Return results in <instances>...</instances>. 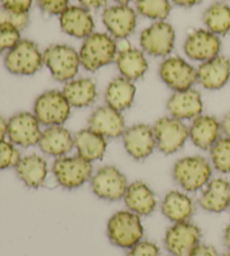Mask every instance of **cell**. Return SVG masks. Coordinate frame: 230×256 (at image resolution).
Listing matches in <instances>:
<instances>
[{"label":"cell","mask_w":230,"mask_h":256,"mask_svg":"<svg viewBox=\"0 0 230 256\" xmlns=\"http://www.w3.org/2000/svg\"><path fill=\"white\" fill-rule=\"evenodd\" d=\"M118 43L107 33H92L84 40L79 51L81 66L89 72H96L116 61Z\"/></svg>","instance_id":"1"},{"label":"cell","mask_w":230,"mask_h":256,"mask_svg":"<svg viewBox=\"0 0 230 256\" xmlns=\"http://www.w3.org/2000/svg\"><path fill=\"white\" fill-rule=\"evenodd\" d=\"M212 176V164L200 155L178 160L173 166V178L186 192H196L209 184Z\"/></svg>","instance_id":"2"},{"label":"cell","mask_w":230,"mask_h":256,"mask_svg":"<svg viewBox=\"0 0 230 256\" xmlns=\"http://www.w3.org/2000/svg\"><path fill=\"white\" fill-rule=\"evenodd\" d=\"M43 60L53 79L63 84L76 79L81 66L79 51L68 44L50 45L43 52Z\"/></svg>","instance_id":"3"},{"label":"cell","mask_w":230,"mask_h":256,"mask_svg":"<svg viewBox=\"0 0 230 256\" xmlns=\"http://www.w3.org/2000/svg\"><path fill=\"white\" fill-rule=\"evenodd\" d=\"M110 242L120 248L130 250L144 236V226L140 216L130 210H120L110 217L107 225Z\"/></svg>","instance_id":"4"},{"label":"cell","mask_w":230,"mask_h":256,"mask_svg":"<svg viewBox=\"0 0 230 256\" xmlns=\"http://www.w3.org/2000/svg\"><path fill=\"white\" fill-rule=\"evenodd\" d=\"M6 70L15 76H33L44 66L43 52L30 40H20L15 46L4 54Z\"/></svg>","instance_id":"5"},{"label":"cell","mask_w":230,"mask_h":256,"mask_svg":"<svg viewBox=\"0 0 230 256\" xmlns=\"http://www.w3.org/2000/svg\"><path fill=\"white\" fill-rule=\"evenodd\" d=\"M52 172L58 184L68 190L80 188L91 180L94 176L92 163L86 161L80 155L55 158Z\"/></svg>","instance_id":"6"},{"label":"cell","mask_w":230,"mask_h":256,"mask_svg":"<svg viewBox=\"0 0 230 256\" xmlns=\"http://www.w3.org/2000/svg\"><path fill=\"white\" fill-rule=\"evenodd\" d=\"M71 109L63 91L48 90L36 98L33 112L40 124L50 127L63 125L70 118Z\"/></svg>","instance_id":"7"},{"label":"cell","mask_w":230,"mask_h":256,"mask_svg":"<svg viewBox=\"0 0 230 256\" xmlns=\"http://www.w3.org/2000/svg\"><path fill=\"white\" fill-rule=\"evenodd\" d=\"M176 30L165 20L154 22L142 32L140 44L144 53L155 58H168L176 46Z\"/></svg>","instance_id":"8"},{"label":"cell","mask_w":230,"mask_h":256,"mask_svg":"<svg viewBox=\"0 0 230 256\" xmlns=\"http://www.w3.org/2000/svg\"><path fill=\"white\" fill-rule=\"evenodd\" d=\"M156 148L165 155L180 150L188 140V126L172 116L162 117L153 126Z\"/></svg>","instance_id":"9"},{"label":"cell","mask_w":230,"mask_h":256,"mask_svg":"<svg viewBox=\"0 0 230 256\" xmlns=\"http://www.w3.org/2000/svg\"><path fill=\"white\" fill-rule=\"evenodd\" d=\"M91 190L98 198L107 201L124 199L128 182L124 173L114 166H101L90 180Z\"/></svg>","instance_id":"10"},{"label":"cell","mask_w":230,"mask_h":256,"mask_svg":"<svg viewBox=\"0 0 230 256\" xmlns=\"http://www.w3.org/2000/svg\"><path fill=\"white\" fill-rule=\"evenodd\" d=\"M160 80L173 91L193 88L196 79V68L180 56H168L160 64Z\"/></svg>","instance_id":"11"},{"label":"cell","mask_w":230,"mask_h":256,"mask_svg":"<svg viewBox=\"0 0 230 256\" xmlns=\"http://www.w3.org/2000/svg\"><path fill=\"white\" fill-rule=\"evenodd\" d=\"M34 112H22L15 114L8 120L7 137L9 142L20 148H32L38 144L42 130Z\"/></svg>","instance_id":"12"},{"label":"cell","mask_w":230,"mask_h":256,"mask_svg":"<svg viewBox=\"0 0 230 256\" xmlns=\"http://www.w3.org/2000/svg\"><path fill=\"white\" fill-rule=\"evenodd\" d=\"M201 230L190 222H176L165 232L164 245L172 256H188L200 244Z\"/></svg>","instance_id":"13"},{"label":"cell","mask_w":230,"mask_h":256,"mask_svg":"<svg viewBox=\"0 0 230 256\" xmlns=\"http://www.w3.org/2000/svg\"><path fill=\"white\" fill-rule=\"evenodd\" d=\"M101 20L108 34L119 40L130 38L137 26L136 10L130 4H117L104 8Z\"/></svg>","instance_id":"14"},{"label":"cell","mask_w":230,"mask_h":256,"mask_svg":"<svg viewBox=\"0 0 230 256\" xmlns=\"http://www.w3.org/2000/svg\"><path fill=\"white\" fill-rule=\"evenodd\" d=\"M183 50L190 60L204 63L220 56L222 40L206 28L196 30L188 35Z\"/></svg>","instance_id":"15"},{"label":"cell","mask_w":230,"mask_h":256,"mask_svg":"<svg viewBox=\"0 0 230 256\" xmlns=\"http://www.w3.org/2000/svg\"><path fill=\"white\" fill-rule=\"evenodd\" d=\"M122 137L126 152L137 161L150 158L156 148L153 127L147 124H136L126 128Z\"/></svg>","instance_id":"16"},{"label":"cell","mask_w":230,"mask_h":256,"mask_svg":"<svg viewBox=\"0 0 230 256\" xmlns=\"http://www.w3.org/2000/svg\"><path fill=\"white\" fill-rule=\"evenodd\" d=\"M88 127L104 138H117L126 130L125 118L122 112L108 104L96 108L88 120Z\"/></svg>","instance_id":"17"},{"label":"cell","mask_w":230,"mask_h":256,"mask_svg":"<svg viewBox=\"0 0 230 256\" xmlns=\"http://www.w3.org/2000/svg\"><path fill=\"white\" fill-rule=\"evenodd\" d=\"M63 33L73 38L84 40L94 33V20L89 9L82 6H68L58 16Z\"/></svg>","instance_id":"18"},{"label":"cell","mask_w":230,"mask_h":256,"mask_svg":"<svg viewBox=\"0 0 230 256\" xmlns=\"http://www.w3.org/2000/svg\"><path fill=\"white\" fill-rule=\"evenodd\" d=\"M170 116L180 120H193L202 115L204 102L201 94L196 89L174 91L166 104Z\"/></svg>","instance_id":"19"},{"label":"cell","mask_w":230,"mask_h":256,"mask_svg":"<svg viewBox=\"0 0 230 256\" xmlns=\"http://www.w3.org/2000/svg\"><path fill=\"white\" fill-rule=\"evenodd\" d=\"M196 79L202 88L214 91L220 90L230 80V58L218 56L211 60L200 63L196 68Z\"/></svg>","instance_id":"20"},{"label":"cell","mask_w":230,"mask_h":256,"mask_svg":"<svg viewBox=\"0 0 230 256\" xmlns=\"http://www.w3.org/2000/svg\"><path fill=\"white\" fill-rule=\"evenodd\" d=\"M222 122L214 116L200 115L188 126V140L198 148L206 150L212 148L222 137Z\"/></svg>","instance_id":"21"},{"label":"cell","mask_w":230,"mask_h":256,"mask_svg":"<svg viewBox=\"0 0 230 256\" xmlns=\"http://www.w3.org/2000/svg\"><path fill=\"white\" fill-rule=\"evenodd\" d=\"M38 145L45 155L58 158L74 148V135L63 125L50 126L42 132Z\"/></svg>","instance_id":"22"},{"label":"cell","mask_w":230,"mask_h":256,"mask_svg":"<svg viewBox=\"0 0 230 256\" xmlns=\"http://www.w3.org/2000/svg\"><path fill=\"white\" fill-rule=\"evenodd\" d=\"M16 174L22 184L32 189L43 186L48 176V161L38 154H30L20 158L15 166Z\"/></svg>","instance_id":"23"},{"label":"cell","mask_w":230,"mask_h":256,"mask_svg":"<svg viewBox=\"0 0 230 256\" xmlns=\"http://www.w3.org/2000/svg\"><path fill=\"white\" fill-rule=\"evenodd\" d=\"M199 204L208 212H226L230 208V182L224 178L210 180L201 192Z\"/></svg>","instance_id":"24"},{"label":"cell","mask_w":230,"mask_h":256,"mask_svg":"<svg viewBox=\"0 0 230 256\" xmlns=\"http://www.w3.org/2000/svg\"><path fill=\"white\" fill-rule=\"evenodd\" d=\"M116 64L120 76L132 82L142 79L148 71V62L144 51L130 45L125 48L118 45Z\"/></svg>","instance_id":"25"},{"label":"cell","mask_w":230,"mask_h":256,"mask_svg":"<svg viewBox=\"0 0 230 256\" xmlns=\"http://www.w3.org/2000/svg\"><path fill=\"white\" fill-rule=\"evenodd\" d=\"M124 201L128 210L140 216H148L158 206V198L154 191L142 181H136L128 184Z\"/></svg>","instance_id":"26"},{"label":"cell","mask_w":230,"mask_h":256,"mask_svg":"<svg viewBox=\"0 0 230 256\" xmlns=\"http://www.w3.org/2000/svg\"><path fill=\"white\" fill-rule=\"evenodd\" d=\"M136 86L134 82L124 76H117L109 82L104 91L106 104L118 112H125L134 104Z\"/></svg>","instance_id":"27"},{"label":"cell","mask_w":230,"mask_h":256,"mask_svg":"<svg viewBox=\"0 0 230 256\" xmlns=\"http://www.w3.org/2000/svg\"><path fill=\"white\" fill-rule=\"evenodd\" d=\"M63 94L72 108H86L96 102L98 89L90 78H76L64 84Z\"/></svg>","instance_id":"28"},{"label":"cell","mask_w":230,"mask_h":256,"mask_svg":"<svg viewBox=\"0 0 230 256\" xmlns=\"http://www.w3.org/2000/svg\"><path fill=\"white\" fill-rule=\"evenodd\" d=\"M160 209L164 216L174 224L190 222L194 212V202L184 192L173 190L165 194Z\"/></svg>","instance_id":"29"},{"label":"cell","mask_w":230,"mask_h":256,"mask_svg":"<svg viewBox=\"0 0 230 256\" xmlns=\"http://www.w3.org/2000/svg\"><path fill=\"white\" fill-rule=\"evenodd\" d=\"M107 138L90 128H84L74 134V148L78 155L89 162L99 161L107 152Z\"/></svg>","instance_id":"30"},{"label":"cell","mask_w":230,"mask_h":256,"mask_svg":"<svg viewBox=\"0 0 230 256\" xmlns=\"http://www.w3.org/2000/svg\"><path fill=\"white\" fill-rule=\"evenodd\" d=\"M202 20L206 28L219 38L230 33V6L227 4L217 2L210 4L204 10Z\"/></svg>","instance_id":"31"},{"label":"cell","mask_w":230,"mask_h":256,"mask_svg":"<svg viewBox=\"0 0 230 256\" xmlns=\"http://www.w3.org/2000/svg\"><path fill=\"white\" fill-rule=\"evenodd\" d=\"M138 14L154 22L165 20L171 12V0H136Z\"/></svg>","instance_id":"32"},{"label":"cell","mask_w":230,"mask_h":256,"mask_svg":"<svg viewBox=\"0 0 230 256\" xmlns=\"http://www.w3.org/2000/svg\"><path fill=\"white\" fill-rule=\"evenodd\" d=\"M211 164L222 174L230 173V137L222 136L210 148Z\"/></svg>","instance_id":"33"},{"label":"cell","mask_w":230,"mask_h":256,"mask_svg":"<svg viewBox=\"0 0 230 256\" xmlns=\"http://www.w3.org/2000/svg\"><path fill=\"white\" fill-rule=\"evenodd\" d=\"M20 158V153L16 145L6 140L0 142V171L15 168Z\"/></svg>","instance_id":"34"},{"label":"cell","mask_w":230,"mask_h":256,"mask_svg":"<svg viewBox=\"0 0 230 256\" xmlns=\"http://www.w3.org/2000/svg\"><path fill=\"white\" fill-rule=\"evenodd\" d=\"M0 22L12 26L14 28L22 32L30 25V15L25 12H18L0 7Z\"/></svg>","instance_id":"35"},{"label":"cell","mask_w":230,"mask_h":256,"mask_svg":"<svg viewBox=\"0 0 230 256\" xmlns=\"http://www.w3.org/2000/svg\"><path fill=\"white\" fill-rule=\"evenodd\" d=\"M20 32L14 27L0 22V54H6L20 42Z\"/></svg>","instance_id":"36"},{"label":"cell","mask_w":230,"mask_h":256,"mask_svg":"<svg viewBox=\"0 0 230 256\" xmlns=\"http://www.w3.org/2000/svg\"><path fill=\"white\" fill-rule=\"evenodd\" d=\"M70 0H38V4L40 10L46 15L60 16L70 6Z\"/></svg>","instance_id":"37"},{"label":"cell","mask_w":230,"mask_h":256,"mask_svg":"<svg viewBox=\"0 0 230 256\" xmlns=\"http://www.w3.org/2000/svg\"><path fill=\"white\" fill-rule=\"evenodd\" d=\"M127 256H160V248L153 242L140 240L130 250Z\"/></svg>","instance_id":"38"},{"label":"cell","mask_w":230,"mask_h":256,"mask_svg":"<svg viewBox=\"0 0 230 256\" xmlns=\"http://www.w3.org/2000/svg\"><path fill=\"white\" fill-rule=\"evenodd\" d=\"M34 0H0L2 7L9 9V10L28 14Z\"/></svg>","instance_id":"39"},{"label":"cell","mask_w":230,"mask_h":256,"mask_svg":"<svg viewBox=\"0 0 230 256\" xmlns=\"http://www.w3.org/2000/svg\"><path fill=\"white\" fill-rule=\"evenodd\" d=\"M188 256H218V253L212 246L199 244Z\"/></svg>","instance_id":"40"},{"label":"cell","mask_w":230,"mask_h":256,"mask_svg":"<svg viewBox=\"0 0 230 256\" xmlns=\"http://www.w3.org/2000/svg\"><path fill=\"white\" fill-rule=\"evenodd\" d=\"M80 6L89 9V10H96V9L102 8L107 0H76Z\"/></svg>","instance_id":"41"},{"label":"cell","mask_w":230,"mask_h":256,"mask_svg":"<svg viewBox=\"0 0 230 256\" xmlns=\"http://www.w3.org/2000/svg\"><path fill=\"white\" fill-rule=\"evenodd\" d=\"M171 2L176 4V6H180L183 8H191L201 4L202 0H171Z\"/></svg>","instance_id":"42"},{"label":"cell","mask_w":230,"mask_h":256,"mask_svg":"<svg viewBox=\"0 0 230 256\" xmlns=\"http://www.w3.org/2000/svg\"><path fill=\"white\" fill-rule=\"evenodd\" d=\"M7 132H8V120H4L2 116H0V142L6 140Z\"/></svg>","instance_id":"43"},{"label":"cell","mask_w":230,"mask_h":256,"mask_svg":"<svg viewBox=\"0 0 230 256\" xmlns=\"http://www.w3.org/2000/svg\"><path fill=\"white\" fill-rule=\"evenodd\" d=\"M222 132L226 136L230 137V112L226 114L222 120Z\"/></svg>","instance_id":"44"},{"label":"cell","mask_w":230,"mask_h":256,"mask_svg":"<svg viewBox=\"0 0 230 256\" xmlns=\"http://www.w3.org/2000/svg\"><path fill=\"white\" fill-rule=\"evenodd\" d=\"M224 244H226L227 248L230 250V224L226 227V230H224Z\"/></svg>","instance_id":"45"},{"label":"cell","mask_w":230,"mask_h":256,"mask_svg":"<svg viewBox=\"0 0 230 256\" xmlns=\"http://www.w3.org/2000/svg\"><path fill=\"white\" fill-rule=\"evenodd\" d=\"M114 2H116L119 4H130L132 2H134V0H114Z\"/></svg>","instance_id":"46"},{"label":"cell","mask_w":230,"mask_h":256,"mask_svg":"<svg viewBox=\"0 0 230 256\" xmlns=\"http://www.w3.org/2000/svg\"><path fill=\"white\" fill-rule=\"evenodd\" d=\"M222 256H230V252H228V253H226V254H224Z\"/></svg>","instance_id":"47"}]
</instances>
